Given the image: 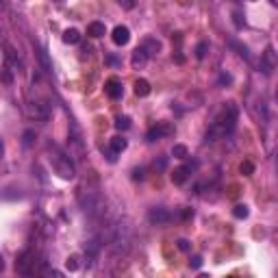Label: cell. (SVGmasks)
Masks as SVG:
<instances>
[{"instance_id":"cell-1","label":"cell","mask_w":278,"mask_h":278,"mask_svg":"<svg viewBox=\"0 0 278 278\" xmlns=\"http://www.w3.org/2000/svg\"><path fill=\"white\" fill-rule=\"evenodd\" d=\"M237 115H239L237 107H235L233 102L224 104V107L217 111V115L213 118V124L207 133V141H213L217 137H226V135L233 133L235 126H237Z\"/></svg>"},{"instance_id":"cell-2","label":"cell","mask_w":278,"mask_h":278,"mask_svg":"<svg viewBox=\"0 0 278 278\" xmlns=\"http://www.w3.org/2000/svg\"><path fill=\"white\" fill-rule=\"evenodd\" d=\"M52 161V167H55V172L59 174L61 178H65V181H70V178H74V163H72L70 156L61 154V152H55V154L50 156Z\"/></svg>"},{"instance_id":"cell-3","label":"cell","mask_w":278,"mask_h":278,"mask_svg":"<svg viewBox=\"0 0 278 278\" xmlns=\"http://www.w3.org/2000/svg\"><path fill=\"white\" fill-rule=\"evenodd\" d=\"M15 272L22 276H35L41 274V270H37V263H35V254L31 250H26L18 256V263H15Z\"/></svg>"},{"instance_id":"cell-4","label":"cell","mask_w":278,"mask_h":278,"mask_svg":"<svg viewBox=\"0 0 278 278\" xmlns=\"http://www.w3.org/2000/svg\"><path fill=\"white\" fill-rule=\"evenodd\" d=\"M276 65H278V55H276V50L272 48V46H267L265 52L261 55V61H259V70L263 72L265 76H272V72L276 70Z\"/></svg>"},{"instance_id":"cell-5","label":"cell","mask_w":278,"mask_h":278,"mask_svg":"<svg viewBox=\"0 0 278 278\" xmlns=\"http://www.w3.org/2000/svg\"><path fill=\"white\" fill-rule=\"evenodd\" d=\"M167 135H174V126H170V124H154L148 133H146V141H159L161 137H167Z\"/></svg>"},{"instance_id":"cell-6","label":"cell","mask_w":278,"mask_h":278,"mask_svg":"<svg viewBox=\"0 0 278 278\" xmlns=\"http://www.w3.org/2000/svg\"><path fill=\"white\" fill-rule=\"evenodd\" d=\"M196 165H198V163H196V161H193V163H187V165L176 167V170L172 172V183H174V185H183V183H185L187 178H189L191 170H193V167H196Z\"/></svg>"},{"instance_id":"cell-7","label":"cell","mask_w":278,"mask_h":278,"mask_svg":"<svg viewBox=\"0 0 278 278\" xmlns=\"http://www.w3.org/2000/svg\"><path fill=\"white\" fill-rule=\"evenodd\" d=\"M148 219L152 224H167L172 219V215L167 209L163 207H154V209H150V213H148Z\"/></svg>"},{"instance_id":"cell-8","label":"cell","mask_w":278,"mask_h":278,"mask_svg":"<svg viewBox=\"0 0 278 278\" xmlns=\"http://www.w3.org/2000/svg\"><path fill=\"white\" fill-rule=\"evenodd\" d=\"M104 93H107L111 100H118V98H122V83L118 81V78H109L107 83H104Z\"/></svg>"},{"instance_id":"cell-9","label":"cell","mask_w":278,"mask_h":278,"mask_svg":"<svg viewBox=\"0 0 278 278\" xmlns=\"http://www.w3.org/2000/svg\"><path fill=\"white\" fill-rule=\"evenodd\" d=\"M111 39L115 46H126L128 39H130V31L126 29V26H115L113 33H111Z\"/></svg>"},{"instance_id":"cell-10","label":"cell","mask_w":278,"mask_h":278,"mask_svg":"<svg viewBox=\"0 0 278 278\" xmlns=\"http://www.w3.org/2000/svg\"><path fill=\"white\" fill-rule=\"evenodd\" d=\"M126 146H128V141L122 137V135H118V137H113L111 139V152H109V156L107 159L109 161H115V154H120V152H124L126 150Z\"/></svg>"},{"instance_id":"cell-11","label":"cell","mask_w":278,"mask_h":278,"mask_svg":"<svg viewBox=\"0 0 278 278\" xmlns=\"http://www.w3.org/2000/svg\"><path fill=\"white\" fill-rule=\"evenodd\" d=\"M139 46L146 50V55H148V57H154V55H159V52H161V41L154 39V37H146Z\"/></svg>"},{"instance_id":"cell-12","label":"cell","mask_w":278,"mask_h":278,"mask_svg":"<svg viewBox=\"0 0 278 278\" xmlns=\"http://www.w3.org/2000/svg\"><path fill=\"white\" fill-rule=\"evenodd\" d=\"M135 89V96H139V98H146L150 93V83L146 81V78H137V81H135V85H133Z\"/></svg>"},{"instance_id":"cell-13","label":"cell","mask_w":278,"mask_h":278,"mask_svg":"<svg viewBox=\"0 0 278 278\" xmlns=\"http://www.w3.org/2000/svg\"><path fill=\"white\" fill-rule=\"evenodd\" d=\"M104 33H107V26H104L102 22H92V24H89L87 26V35H89V37H102V35Z\"/></svg>"},{"instance_id":"cell-14","label":"cell","mask_w":278,"mask_h":278,"mask_svg":"<svg viewBox=\"0 0 278 278\" xmlns=\"http://www.w3.org/2000/svg\"><path fill=\"white\" fill-rule=\"evenodd\" d=\"M148 59H150V57L146 55V50L139 46V48L133 52V59H130V63H133V67H141V65H144Z\"/></svg>"},{"instance_id":"cell-15","label":"cell","mask_w":278,"mask_h":278,"mask_svg":"<svg viewBox=\"0 0 278 278\" xmlns=\"http://www.w3.org/2000/svg\"><path fill=\"white\" fill-rule=\"evenodd\" d=\"M63 41L65 44H78V41H81V33H78L76 29H67L63 33Z\"/></svg>"},{"instance_id":"cell-16","label":"cell","mask_w":278,"mask_h":278,"mask_svg":"<svg viewBox=\"0 0 278 278\" xmlns=\"http://www.w3.org/2000/svg\"><path fill=\"white\" fill-rule=\"evenodd\" d=\"M172 156H174V159H187L189 152H187V148L183 144H176L174 148H172Z\"/></svg>"},{"instance_id":"cell-17","label":"cell","mask_w":278,"mask_h":278,"mask_svg":"<svg viewBox=\"0 0 278 278\" xmlns=\"http://www.w3.org/2000/svg\"><path fill=\"white\" fill-rule=\"evenodd\" d=\"M115 128L118 130H128L130 128V118L128 115H120V118L115 120Z\"/></svg>"},{"instance_id":"cell-18","label":"cell","mask_w":278,"mask_h":278,"mask_svg":"<svg viewBox=\"0 0 278 278\" xmlns=\"http://www.w3.org/2000/svg\"><path fill=\"white\" fill-rule=\"evenodd\" d=\"M233 215L237 219H246L250 215V211H248V207H246V204H237V207L233 209Z\"/></svg>"},{"instance_id":"cell-19","label":"cell","mask_w":278,"mask_h":278,"mask_svg":"<svg viewBox=\"0 0 278 278\" xmlns=\"http://www.w3.org/2000/svg\"><path fill=\"white\" fill-rule=\"evenodd\" d=\"M78 261H81V259H78V254L67 256V259H65V267H67V270H70V272H76V270H78V265H81V263H78Z\"/></svg>"},{"instance_id":"cell-20","label":"cell","mask_w":278,"mask_h":278,"mask_svg":"<svg viewBox=\"0 0 278 278\" xmlns=\"http://www.w3.org/2000/svg\"><path fill=\"white\" fill-rule=\"evenodd\" d=\"M239 170H241V174H244V176H252V174H254V165H252V161H244V163L239 165Z\"/></svg>"},{"instance_id":"cell-21","label":"cell","mask_w":278,"mask_h":278,"mask_svg":"<svg viewBox=\"0 0 278 278\" xmlns=\"http://www.w3.org/2000/svg\"><path fill=\"white\" fill-rule=\"evenodd\" d=\"M207 50H209V44L207 41H200V44L196 46V57L198 59H204V57H207Z\"/></svg>"},{"instance_id":"cell-22","label":"cell","mask_w":278,"mask_h":278,"mask_svg":"<svg viewBox=\"0 0 278 278\" xmlns=\"http://www.w3.org/2000/svg\"><path fill=\"white\" fill-rule=\"evenodd\" d=\"M118 2H120V7H122V9H128V11H130V9H135L137 0H118Z\"/></svg>"},{"instance_id":"cell-23","label":"cell","mask_w":278,"mask_h":278,"mask_svg":"<svg viewBox=\"0 0 278 278\" xmlns=\"http://www.w3.org/2000/svg\"><path fill=\"white\" fill-rule=\"evenodd\" d=\"M230 46H235V48L239 50V55L244 57V59H248V48H246V46H239L237 41H230Z\"/></svg>"},{"instance_id":"cell-24","label":"cell","mask_w":278,"mask_h":278,"mask_svg":"<svg viewBox=\"0 0 278 278\" xmlns=\"http://www.w3.org/2000/svg\"><path fill=\"white\" fill-rule=\"evenodd\" d=\"M189 267H193V270H200V267H202V256H193V259L189 261Z\"/></svg>"},{"instance_id":"cell-25","label":"cell","mask_w":278,"mask_h":278,"mask_svg":"<svg viewBox=\"0 0 278 278\" xmlns=\"http://www.w3.org/2000/svg\"><path fill=\"white\" fill-rule=\"evenodd\" d=\"M178 250H183V252H187V250H191V244L187 239H178Z\"/></svg>"},{"instance_id":"cell-26","label":"cell","mask_w":278,"mask_h":278,"mask_svg":"<svg viewBox=\"0 0 278 278\" xmlns=\"http://www.w3.org/2000/svg\"><path fill=\"white\" fill-rule=\"evenodd\" d=\"M233 22H235V26H237V29H241V26L246 24L244 20H241V13H239V11H233Z\"/></svg>"},{"instance_id":"cell-27","label":"cell","mask_w":278,"mask_h":278,"mask_svg":"<svg viewBox=\"0 0 278 278\" xmlns=\"http://www.w3.org/2000/svg\"><path fill=\"white\" fill-rule=\"evenodd\" d=\"M230 83H233V76H230V74H226V72L219 74V85H230Z\"/></svg>"},{"instance_id":"cell-28","label":"cell","mask_w":278,"mask_h":278,"mask_svg":"<svg viewBox=\"0 0 278 278\" xmlns=\"http://www.w3.org/2000/svg\"><path fill=\"white\" fill-rule=\"evenodd\" d=\"M33 137H35L33 130H26V133H24V146H31V144H33Z\"/></svg>"},{"instance_id":"cell-29","label":"cell","mask_w":278,"mask_h":278,"mask_svg":"<svg viewBox=\"0 0 278 278\" xmlns=\"http://www.w3.org/2000/svg\"><path fill=\"white\" fill-rule=\"evenodd\" d=\"M133 178H135V181H137V178H144V170H135L133 172Z\"/></svg>"},{"instance_id":"cell-30","label":"cell","mask_w":278,"mask_h":278,"mask_svg":"<svg viewBox=\"0 0 278 278\" xmlns=\"http://www.w3.org/2000/svg\"><path fill=\"white\" fill-rule=\"evenodd\" d=\"M276 100H278V92H276Z\"/></svg>"}]
</instances>
